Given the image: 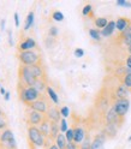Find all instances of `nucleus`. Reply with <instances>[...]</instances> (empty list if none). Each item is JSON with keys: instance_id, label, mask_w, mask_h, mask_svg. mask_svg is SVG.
Returning a JSON list of instances; mask_svg holds the SVG:
<instances>
[{"instance_id": "09e8293b", "label": "nucleus", "mask_w": 131, "mask_h": 149, "mask_svg": "<svg viewBox=\"0 0 131 149\" xmlns=\"http://www.w3.org/2000/svg\"><path fill=\"white\" fill-rule=\"evenodd\" d=\"M4 97H5V100H6V101H8V100H10V93H8V91H6V94L4 95Z\"/></svg>"}, {"instance_id": "dca6fc26", "label": "nucleus", "mask_w": 131, "mask_h": 149, "mask_svg": "<svg viewBox=\"0 0 131 149\" xmlns=\"http://www.w3.org/2000/svg\"><path fill=\"white\" fill-rule=\"evenodd\" d=\"M13 137H15V136H13L12 130L7 127L6 130H4V131L0 134V146H4V144H6L7 142H10Z\"/></svg>"}, {"instance_id": "ea45409f", "label": "nucleus", "mask_w": 131, "mask_h": 149, "mask_svg": "<svg viewBox=\"0 0 131 149\" xmlns=\"http://www.w3.org/2000/svg\"><path fill=\"white\" fill-rule=\"evenodd\" d=\"M117 6H124V7H131V3L126 0H117Z\"/></svg>"}, {"instance_id": "f03ea898", "label": "nucleus", "mask_w": 131, "mask_h": 149, "mask_svg": "<svg viewBox=\"0 0 131 149\" xmlns=\"http://www.w3.org/2000/svg\"><path fill=\"white\" fill-rule=\"evenodd\" d=\"M17 58L20 60L21 65H24V66H33L36 64H41V54L36 49L20 52L17 53Z\"/></svg>"}, {"instance_id": "412c9836", "label": "nucleus", "mask_w": 131, "mask_h": 149, "mask_svg": "<svg viewBox=\"0 0 131 149\" xmlns=\"http://www.w3.org/2000/svg\"><path fill=\"white\" fill-rule=\"evenodd\" d=\"M55 144L59 149H66L68 147V141H66V137H65V134H59L58 137L55 138Z\"/></svg>"}, {"instance_id": "5fc2aeb1", "label": "nucleus", "mask_w": 131, "mask_h": 149, "mask_svg": "<svg viewBox=\"0 0 131 149\" xmlns=\"http://www.w3.org/2000/svg\"><path fill=\"white\" fill-rule=\"evenodd\" d=\"M0 149H6V148H3V147H0Z\"/></svg>"}, {"instance_id": "cd10ccee", "label": "nucleus", "mask_w": 131, "mask_h": 149, "mask_svg": "<svg viewBox=\"0 0 131 149\" xmlns=\"http://www.w3.org/2000/svg\"><path fill=\"white\" fill-rule=\"evenodd\" d=\"M89 36L94 41H100L101 40V30H99V29H89Z\"/></svg>"}, {"instance_id": "2eb2a0df", "label": "nucleus", "mask_w": 131, "mask_h": 149, "mask_svg": "<svg viewBox=\"0 0 131 149\" xmlns=\"http://www.w3.org/2000/svg\"><path fill=\"white\" fill-rule=\"evenodd\" d=\"M29 68L37 79L46 78V72H45V68L42 66V64H36V65H33V66H29Z\"/></svg>"}, {"instance_id": "a19ab883", "label": "nucleus", "mask_w": 131, "mask_h": 149, "mask_svg": "<svg viewBox=\"0 0 131 149\" xmlns=\"http://www.w3.org/2000/svg\"><path fill=\"white\" fill-rule=\"evenodd\" d=\"M73 55L76 58H82L83 55H84V51L82 48H76V49L73 51Z\"/></svg>"}, {"instance_id": "4468645a", "label": "nucleus", "mask_w": 131, "mask_h": 149, "mask_svg": "<svg viewBox=\"0 0 131 149\" xmlns=\"http://www.w3.org/2000/svg\"><path fill=\"white\" fill-rule=\"evenodd\" d=\"M37 127H39V130L41 131V134H42L46 138H47V139L51 137V122L47 119V117H46V119H45L43 122H42L39 126H37Z\"/></svg>"}, {"instance_id": "603ef678", "label": "nucleus", "mask_w": 131, "mask_h": 149, "mask_svg": "<svg viewBox=\"0 0 131 149\" xmlns=\"http://www.w3.org/2000/svg\"><path fill=\"white\" fill-rule=\"evenodd\" d=\"M128 141H129V142H131V135L129 136V138H128Z\"/></svg>"}, {"instance_id": "c9c22d12", "label": "nucleus", "mask_w": 131, "mask_h": 149, "mask_svg": "<svg viewBox=\"0 0 131 149\" xmlns=\"http://www.w3.org/2000/svg\"><path fill=\"white\" fill-rule=\"evenodd\" d=\"M60 114H61L63 118L66 119V118L70 116V108H69L68 106H63V107L60 108Z\"/></svg>"}, {"instance_id": "58836bf2", "label": "nucleus", "mask_w": 131, "mask_h": 149, "mask_svg": "<svg viewBox=\"0 0 131 149\" xmlns=\"http://www.w3.org/2000/svg\"><path fill=\"white\" fill-rule=\"evenodd\" d=\"M46 46H47L48 48H52L53 46L55 45V40H54V37H51V36H48L47 39H46Z\"/></svg>"}, {"instance_id": "3c124183", "label": "nucleus", "mask_w": 131, "mask_h": 149, "mask_svg": "<svg viewBox=\"0 0 131 149\" xmlns=\"http://www.w3.org/2000/svg\"><path fill=\"white\" fill-rule=\"evenodd\" d=\"M48 149H59V148L57 147V144H51V146L48 147Z\"/></svg>"}, {"instance_id": "7c9ffc66", "label": "nucleus", "mask_w": 131, "mask_h": 149, "mask_svg": "<svg viewBox=\"0 0 131 149\" xmlns=\"http://www.w3.org/2000/svg\"><path fill=\"white\" fill-rule=\"evenodd\" d=\"M65 137H66V141L68 143H72L73 142V137H75V132H73V129L70 127L66 132H65Z\"/></svg>"}, {"instance_id": "473e14b6", "label": "nucleus", "mask_w": 131, "mask_h": 149, "mask_svg": "<svg viewBox=\"0 0 131 149\" xmlns=\"http://www.w3.org/2000/svg\"><path fill=\"white\" fill-rule=\"evenodd\" d=\"M91 142H93V141H90L89 137H86V139H84V141L82 142L79 149H91Z\"/></svg>"}, {"instance_id": "6ab92c4d", "label": "nucleus", "mask_w": 131, "mask_h": 149, "mask_svg": "<svg viewBox=\"0 0 131 149\" xmlns=\"http://www.w3.org/2000/svg\"><path fill=\"white\" fill-rule=\"evenodd\" d=\"M116 30V22L114 21H109L107 26L105 28V29H102L101 30V36H104V37H109L112 34L114 33Z\"/></svg>"}, {"instance_id": "f704fd0d", "label": "nucleus", "mask_w": 131, "mask_h": 149, "mask_svg": "<svg viewBox=\"0 0 131 149\" xmlns=\"http://www.w3.org/2000/svg\"><path fill=\"white\" fill-rule=\"evenodd\" d=\"M123 84L129 89L131 88V73H126L123 77Z\"/></svg>"}, {"instance_id": "1a4fd4ad", "label": "nucleus", "mask_w": 131, "mask_h": 149, "mask_svg": "<svg viewBox=\"0 0 131 149\" xmlns=\"http://www.w3.org/2000/svg\"><path fill=\"white\" fill-rule=\"evenodd\" d=\"M28 107L31 108V109H34V111L40 112V113H42V114L47 113V111H48V108H49L47 101H46L43 97H40L39 100H36L35 102H33V104H31L30 106H28Z\"/></svg>"}, {"instance_id": "aec40b11", "label": "nucleus", "mask_w": 131, "mask_h": 149, "mask_svg": "<svg viewBox=\"0 0 131 149\" xmlns=\"http://www.w3.org/2000/svg\"><path fill=\"white\" fill-rule=\"evenodd\" d=\"M48 84H47V82H46V78H39V79H36L35 82V84H34V88L40 93V94H42V93L47 89Z\"/></svg>"}, {"instance_id": "9b49d317", "label": "nucleus", "mask_w": 131, "mask_h": 149, "mask_svg": "<svg viewBox=\"0 0 131 149\" xmlns=\"http://www.w3.org/2000/svg\"><path fill=\"white\" fill-rule=\"evenodd\" d=\"M106 139H107V136L105 135L104 131H101L99 132L94 139H93V142H91V149H105L104 144L106 142Z\"/></svg>"}, {"instance_id": "a878e982", "label": "nucleus", "mask_w": 131, "mask_h": 149, "mask_svg": "<svg viewBox=\"0 0 131 149\" xmlns=\"http://www.w3.org/2000/svg\"><path fill=\"white\" fill-rule=\"evenodd\" d=\"M7 127H8V119L3 112V114L0 116V134H1L4 130H6Z\"/></svg>"}, {"instance_id": "a18cd8bd", "label": "nucleus", "mask_w": 131, "mask_h": 149, "mask_svg": "<svg viewBox=\"0 0 131 149\" xmlns=\"http://www.w3.org/2000/svg\"><path fill=\"white\" fill-rule=\"evenodd\" d=\"M126 68L131 69V54H129L126 58Z\"/></svg>"}, {"instance_id": "c85d7f7f", "label": "nucleus", "mask_w": 131, "mask_h": 149, "mask_svg": "<svg viewBox=\"0 0 131 149\" xmlns=\"http://www.w3.org/2000/svg\"><path fill=\"white\" fill-rule=\"evenodd\" d=\"M52 19L55 22H63L64 21V15L61 11H54L52 13Z\"/></svg>"}, {"instance_id": "37998d69", "label": "nucleus", "mask_w": 131, "mask_h": 149, "mask_svg": "<svg viewBox=\"0 0 131 149\" xmlns=\"http://www.w3.org/2000/svg\"><path fill=\"white\" fill-rule=\"evenodd\" d=\"M13 18H15V25L18 28L20 26V16H18V12L13 13Z\"/></svg>"}, {"instance_id": "72a5a7b5", "label": "nucleus", "mask_w": 131, "mask_h": 149, "mask_svg": "<svg viewBox=\"0 0 131 149\" xmlns=\"http://www.w3.org/2000/svg\"><path fill=\"white\" fill-rule=\"evenodd\" d=\"M108 107H109V106H108V100H107V99H102V100L100 101V104H99L100 111H108V109H109Z\"/></svg>"}, {"instance_id": "ddd939ff", "label": "nucleus", "mask_w": 131, "mask_h": 149, "mask_svg": "<svg viewBox=\"0 0 131 149\" xmlns=\"http://www.w3.org/2000/svg\"><path fill=\"white\" fill-rule=\"evenodd\" d=\"M73 132H75V137H73V143H76L77 146L78 144H82V142L86 139V131L82 126H76L73 129Z\"/></svg>"}, {"instance_id": "f257e3e1", "label": "nucleus", "mask_w": 131, "mask_h": 149, "mask_svg": "<svg viewBox=\"0 0 131 149\" xmlns=\"http://www.w3.org/2000/svg\"><path fill=\"white\" fill-rule=\"evenodd\" d=\"M18 95L20 100L26 106H30L33 102L41 97V94L34 87H24L21 83H18Z\"/></svg>"}, {"instance_id": "39448f33", "label": "nucleus", "mask_w": 131, "mask_h": 149, "mask_svg": "<svg viewBox=\"0 0 131 149\" xmlns=\"http://www.w3.org/2000/svg\"><path fill=\"white\" fill-rule=\"evenodd\" d=\"M25 116H26V122H28V124H29V126H37L46 119L45 114L40 113V112H37V111H34L29 107H28V109H26Z\"/></svg>"}, {"instance_id": "864d4df0", "label": "nucleus", "mask_w": 131, "mask_h": 149, "mask_svg": "<svg viewBox=\"0 0 131 149\" xmlns=\"http://www.w3.org/2000/svg\"><path fill=\"white\" fill-rule=\"evenodd\" d=\"M3 114V112H1V109H0V116H1Z\"/></svg>"}, {"instance_id": "a211bd4d", "label": "nucleus", "mask_w": 131, "mask_h": 149, "mask_svg": "<svg viewBox=\"0 0 131 149\" xmlns=\"http://www.w3.org/2000/svg\"><path fill=\"white\" fill-rule=\"evenodd\" d=\"M118 127H119L118 124H106L102 131L105 132L107 137H114L118 132Z\"/></svg>"}, {"instance_id": "de8ad7c7", "label": "nucleus", "mask_w": 131, "mask_h": 149, "mask_svg": "<svg viewBox=\"0 0 131 149\" xmlns=\"http://www.w3.org/2000/svg\"><path fill=\"white\" fill-rule=\"evenodd\" d=\"M0 94H1V95H5L6 94V90H5V88L1 84H0Z\"/></svg>"}, {"instance_id": "f8f14e48", "label": "nucleus", "mask_w": 131, "mask_h": 149, "mask_svg": "<svg viewBox=\"0 0 131 149\" xmlns=\"http://www.w3.org/2000/svg\"><path fill=\"white\" fill-rule=\"evenodd\" d=\"M131 25V21L126 17H119L116 21V30H118L120 34Z\"/></svg>"}, {"instance_id": "423d86ee", "label": "nucleus", "mask_w": 131, "mask_h": 149, "mask_svg": "<svg viewBox=\"0 0 131 149\" xmlns=\"http://www.w3.org/2000/svg\"><path fill=\"white\" fill-rule=\"evenodd\" d=\"M114 111L117 112V114L120 117V118H124L129 111V107H130V101L129 99H119V100H116L113 106Z\"/></svg>"}, {"instance_id": "4be33fe9", "label": "nucleus", "mask_w": 131, "mask_h": 149, "mask_svg": "<svg viewBox=\"0 0 131 149\" xmlns=\"http://www.w3.org/2000/svg\"><path fill=\"white\" fill-rule=\"evenodd\" d=\"M34 18H35V15H34V11H29L28 12V16L25 18V23H24V31H28L33 26L34 24Z\"/></svg>"}, {"instance_id": "7ed1b4c3", "label": "nucleus", "mask_w": 131, "mask_h": 149, "mask_svg": "<svg viewBox=\"0 0 131 149\" xmlns=\"http://www.w3.org/2000/svg\"><path fill=\"white\" fill-rule=\"evenodd\" d=\"M18 76H20V83L23 84L24 87H34L36 77L34 76V73L31 72L29 66H24V65H20L18 69Z\"/></svg>"}, {"instance_id": "c03bdc74", "label": "nucleus", "mask_w": 131, "mask_h": 149, "mask_svg": "<svg viewBox=\"0 0 131 149\" xmlns=\"http://www.w3.org/2000/svg\"><path fill=\"white\" fill-rule=\"evenodd\" d=\"M66 149H79L78 148V146L76 144V143H68V147H66Z\"/></svg>"}, {"instance_id": "b1692460", "label": "nucleus", "mask_w": 131, "mask_h": 149, "mask_svg": "<svg viewBox=\"0 0 131 149\" xmlns=\"http://www.w3.org/2000/svg\"><path fill=\"white\" fill-rule=\"evenodd\" d=\"M46 91H47V94H48V96H49V99L52 100V102L54 105H58L59 104V96H58V94L54 91V89L52 88V87H47V89H46Z\"/></svg>"}, {"instance_id": "49530a36", "label": "nucleus", "mask_w": 131, "mask_h": 149, "mask_svg": "<svg viewBox=\"0 0 131 149\" xmlns=\"http://www.w3.org/2000/svg\"><path fill=\"white\" fill-rule=\"evenodd\" d=\"M5 24H6V19H1V22H0V29H1V31L5 30Z\"/></svg>"}, {"instance_id": "2f4dec72", "label": "nucleus", "mask_w": 131, "mask_h": 149, "mask_svg": "<svg viewBox=\"0 0 131 149\" xmlns=\"http://www.w3.org/2000/svg\"><path fill=\"white\" fill-rule=\"evenodd\" d=\"M93 13V6L90 4H87V5H84V7L82 8V15L83 16H89Z\"/></svg>"}, {"instance_id": "4c0bfd02", "label": "nucleus", "mask_w": 131, "mask_h": 149, "mask_svg": "<svg viewBox=\"0 0 131 149\" xmlns=\"http://www.w3.org/2000/svg\"><path fill=\"white\" fill-rule=\"evenodd\" d=\"M126 74V66H119L116 70V76H125Z\"/></svg>"}, {"instance_id": "0eeeda50", "label": "nucleus", "mask_w": 131, "mask_h": 149, "mask_svg": "<svg viewBox=\"0 0 131 149\" xmlns=\"http://www.w3.org/2000/svg\"><path fill=\"white\" fill-rule=\"evenodd\" d=\"M37 47V43L36 41L33 39L30 36H26L24 39L20 40V43L17 46V51L18 53L20 52H26V51H33Z\"/></svg>"}, {"instance_id": "9d476101", "label": "nucleus", "mask_w": 131, "mask_h": 149, "mask_svg": "<svg viewBox=\"0 0 131 149\" xmlns=\"http://www.w3.org/2000/svg\"><path fill=\"white\" fill-rule=\"evenodd\" d=\"M46 117L49 122H54V123H60L61 120V114H60V109L57 106H49Z\"/></svg>"}, {"instance_id": "5701e85b", "label": "nucleus", "mask_w": 131, "mask_h": 149, "mask_svg": "<svg viewBox=\"0 0 131 149\" xmlns=\"http://www.w3.org/2000/svg\"><path fill=\"white\" fill-rule=\"evenodd\" d=\"M108 19L106 17H98V18H95V21H94V23H95V26L98 28V29H105V28L107 26V24H108Z\"/></svg>"}, {"instance_id": "20e7f679", "label": "nucleus", "mask_w": 131, "mask_h": 149, "mask_svg": "<svg viewBox=\"0 0 131 149\" xmlns=\"http://www.w3.org/2000/svg\"><path fill=\"white\" fill-rule=\"evenodd\" d=\"M28 138L35 147H43L47 143V138L41 134L37 126H28Z\"/></svg>"}, {"instance_id": "79ce46f5", "label": "nucleus", "mask_w": 131, "mask_h": 149, "mask_svg": "<svg viewBox=\"0 0 131 149\" xmlns=\"http://www.w3.org/2000/svg\"><path fill=\"white\" fill-rule=\"evenodd\" d=\"M7 41H8V45L11 46H13V39H12V30L10 29V30H7Z\"/></svg>"}, {"instance_id": "6e6552de", "label": "nucleus", "mask_w": 131, "mask_h": 149, "mask_svg": "<svg viewBox=\"0 0 131 149\" xmlns=\"http://www.w3.org/2000/svg\"><path fill=\"white\" fill-rule=\"evenodd\" d=\"M105 122H106V124H118L120 126L121 122H123V118H120L117 114V112L114 111L113 107H109V109L105 114Z\"/></svg>"}, {"instance_id": "e433bc0d", "label": "nucleus", "mask_w": 131, "mask_h": 149, "mask_svg": "<svg viewBox=\"0 0 131 149\" xmlns=\"http://www.w3.org/2000/svg\"><path fill=\"white\" fill-rule=\"evenodd\" d=\"M58 33H59V30L57 26H51L48 29V36H51V37H57Z\"/></svg>"}, {"instance_id": "f3484780", "label": "nucleus", "mask_w": 131, "mask_h": 149, "mask_svg": "<svg viewBox=\"0 0 131 149\" xmlns=\"http://www.w3.org/2000/svg\"><path fill=\"white\" fill-rule=\"evenodd\" d=\"M129 88H126L124 84H119L116 89V93H114V95L117 97V100L119 99H128L129 96Z\"/></svg>"}, {"instance_id": "bb28decb", "label": "nucleus", "mask_w": 131, "mask_h": 149, "mask_svg": "<svg viewBox=\"0 0 131 149\" xmlns=\"http://www.w3.org/2000/svg\"><path fill=\"white\" fill-rule=\"evenodd\" d=\"M120 37L123 39V41H124L125 45H128V43L131 41V25L126 30H124L123 33L120 34Z\"/></svg>"}, {"instance_id": "8fccbe9b", "label": "nucleus", "mask_w": 131, "mask_h": 149, "mask_svg": "<svg viewBox=\"0 0 131 149\" xmlns=\"http://www.w3.org/2000/svg\"><path fill=\"white\" fill-rule=\"evenodd\" d=\"M126 47H128V52H129V54H131V41L126 45Z\"/></svg>"}, {"instance_id": "c756f323", "label": "nucleus", "mask_w": 131, "mask_h": 149, "mask_svg": "<svg viewBox=\"0 0 131 149\" xmlns=\"http://www.w3.org/2000/svg\"><path fill=\"white\" fill-rule=\"evenodd\" d=\"M59 127H60V132H61V134H65V132H66L68 130L70 129V127H69V125H68L66 119H65V118H61L60 123H59Z\"/></svg>"}, {"instance_id": "393cba45", "label": "nucleus", "mask_w": 131, "mask_h": 149, "mask_svg": "<svg viewBox=\"0 0 131 149\" xmlns=\"http://www.w3.org/2000/svg\"><path fill=\"white\" fill-rule=\"evenodd\" d=\"M60 134V127H59V123H54L51 122V137L52 139H55L58 137V135Z\"/></svg>"}]
</instances>
